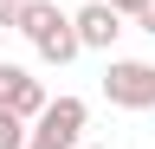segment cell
<instances>
[{
    "label": "cell",
    "instance_id": "obj_12",
    "mask_svg": "<svg viewBox=\"0 0 155 149\" xmlns=\"http://www.w3.org/2000/svg\"><path fill=\"white\" fill-rule=\"evenodd\" d=\"M0 32H7V26H0Z\"/></svg>",
    "mask_w": 155,
    "mask_h": 149
},
{
    "label": "cell",
    "instance_id": "obj_11",
    "mask_svg": "<svg viewBox=\"0 0 155 149\" xmlns=\"http://www.w3.org/2000/svg\"><path fill=\"white\" fill-rule=\"evenodd\" d=\"M78 149H104V143H78Z\"/></svg>",
    "mask_w": 155,
    "mask_h": 149
},
{
    "label": "cell",
    "instance_id": "obj_5",
    "mask_svg": "<svg viewBox=\"0 0 155 149\" xmlns=\"http://www.w3.org/2000/svg\"><path fill=\"white\" fill-rule=\"evenodd\" d=\"M84 117H91V110H84V97H52V104H45V117H39L32 130H39L45 143H58V149H78V130H84Z\"/></svg>",
    "mask_w": 155,
    "mask_h": 149
},
{
    "label": "cell",
    "instance_id": "obj_1",
    "mask_svg": "<svg viewBox=\"0 0 155 149\" xmlns=\"http://www.w3.org/2000/svg\"><path fill=\"white\" fill-rule=\"evenodd\" d=\"M19 32L39 46V59H45V65H71L78 52H84V39H78V20H65L52 0H32V7H26V20H19Z\"/></svg>",
    "mask_w": 155,
    "mask_h": 149
},
{
    "label": "cell",
    "instance_id": "obj_6",
    "mask_svg": "<svg viewBox=\"0 0 155 149\" xmlns=\"http://www.w3.org/2000/svg\"><path fill=\"white\" fill-rule=\"evenodd\" d=\"M26 143H32V130H26V117L0 104V149H26Z\"/></svg>",
    "mask_w": 155,
    "mask_h": 149
},
{
    "label": "cell",
    "instance_id": "obj_7",
    "mask_svg": "<svg viewBox=\"0 0 155 149\" xmlns=\"http://www.w3.org/2000/svg\"><path fill=\"white\" fill-rule=\"evenodd\" d=\"M26 7H32V0H0V26H19V20H26Z\"/></svg>",
    "mask_w": 155,
    "mask_h": 149
},
{
    "label": "cell",
    "instance_id": "obj_10",
    "mask_svg": "<svg viewBox=\"0 0 155 149\" xmlns=\"http://www.w3.org/2000/svg\"><path fill=\"white\" fill-rule=\"evenodd\" d=\"M26 149H58V143H45V136H39V130H32V143H26Z\"/></svg>",
    "mask_w": 155,
    "mask_h": 149
},
{
    "label": "cell",
    "instance_id": "obj_3",
    "mask_svg": "<svg viewBox=\"0 0 155 149\" xmlns=\"http://www.w3.org/2000/svg\"><path fill=\"white\" fill-rule=\"evenodd\" d=\"M0 104H7V110H19L26 123H39L52 97H45V84H39L26 65H7V59H0Z\"/></svg>",
    "mask_w": 155,
    "mask_h": 149
},
{
    "label": "cell",
    "instance_id": "obj_2",
    "mask_svg": "<svg viewBox=\"0 0 155 149\" xmlns=\"http://www.w3.org/2000/svg\"><path fill=\"white\" fill-rule=\"evenodd\" d=\"M104 97H110L116 110H155V65H149V59H110Z\"/></svg>",
    "mask_w": 155,
    "mask_h": 149
},
{
    "label": "cell",
    "instance_id": "obj_9",
    "mask_svg": "<svg viewBox=\"0 0 155 149\" xmlns=\"http://www.w3.org/2000/svg\"><path fill=\"white\" fill-rule=\"evenodd\" d=\"M110 7H116V13H129V20H136V13H142L149 0H110Z\"/></svg>",
    "mask_w": 155,
    "mask_h": 149
},
{
    "label": "cell",
    "instance_id": "obj_8",
    "mask_svg": "<svg viewBox=\"0 0 155 149\" xmlns=\"http://www.w3.org/2000/svg\"><path fill=\"white\" fill-rule=\"evenodd\" d=\"M136 26H142V32H149V39H155V0H149V7H142V13H136Z\"/></svg>",
    "mask_w": 155,
    "mask_h": 149
},
{
    "label": "cell",
    "instance_id": "obj_4",
    "mask_svg": "<svg viewBox=\"0 0 155 149\" xmlns=\"http://www.w3.org/2000/svg\"><path fill=\"white\" fill-rule=\"evenodd\" d=\"M71 20H78V39H84V52H110L116 39H123V13H116L110 0H91V7H78Z\"/></svg>",
    "mask_w": 155,
    "mask_h": 149
}]
</instances>
